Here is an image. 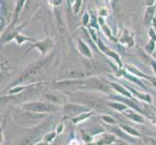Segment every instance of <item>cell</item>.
I'll return each mask as SVG.
<instances>
[{
	"label": "cell",
	"mask_w": 156,
	"mask_h": 145,
	"mask_svg": "<svg viewBox=\"0 0 156 145\" xmlns=\"http://www.w3.org/2000/svg\"><path fill=\"white\" fill-rule=\"evenodd\" d=\"M46 116H47L46 113H35V112L25 111L15 115L14 119L18 125L29 128L40 124Z\"/></svg>",
	"instance_id": "6da1fadb"
},
{
	"label": "cell",
	"mask_w": 156,
	"mask_h": 145,
	"mask_svg": "<svg viewBox=\"0 0 156 145\" xmlns=\"http://www.w3.org/2000/svg\"><path fill=\"white\" fill-rule=\"evenodd\" d=\"M23 109L26 111L35 112V113H50L57 109V107L51 105H48L42 102H33L23 105Z\"/></svg>",
	"instance_id": "7a4b0ae2"
},
{
	"label": "cell",
	"mask_w": 156,
	"mask_h": 145,
	"mask_svg": "<svg viewBox=\"0 0 156 145\" xmlns=\"http://www.w3.org/2000/svg\"><path fill=\"white\" fill-rule=\"evenodd\" d=\"M44 68H45V62L35 64V65L29 67L27 70H25V71L20 74V77L17 80H16L15 83L16 84H17V83L20 84V83L28 81V80H30L31 78H33L38 76Z\"/></svg>",
	"instance_id": "3957f363"
},
{
	"label": "cell",
	"mask_w": 156,
	"mask_h": 145,
	"mask_svg": "<svg viewBox=\"0 0 156 145\" xmlns=\"http://www.w3.org/2000/svg\"><path fill=\"white\" fill-rule=\"evenodd\" d=\"M63 110H64V113L67 116H71L75 118L80 114L89 112L90 109H89V107H87L84 105H76V104H67L64 105Z\"/></svg>",
	"instance_id": "277c9868"
},
{
	"label": "cell",
	"mask_w": 156,
	"mask_h": 145,
	"mask_svg": "<svg viewBox=\"0 0 156 145\" xmlns=\"http://www.w3.org/2000/svg\"><path fill=\"white\" fill-rule=\"evenodd\" d=\"M52 46H53V42H52V40H51V38H47V39L44 40V41L36 43L35 45L32 46L31 48H33V47L38 48V50L42 52V55H45L47 52H49V50L52 47Z\"/></svg>",
	"instance_id": "5b68a950"
},
{
	"label": "cell",
	"mask_w": 156,
	"mask_h": 145,
	"mask_svg": "<svg viewBox=\"0 0 156 145\" xmlns=\"http://www.w3.org/2000/svg\"><path fill=\"white\" fill-rule=\"evenodd\" d=\"M119 42L123 45H127L129 47H132L134 45V37L133 34L130 33L127 29H125L124 31L122 32L121 37L119 38Z\"/></svg>",
	"instance_id": "8992f818"
},
{
	"label": "cell",
	"mask_w": 156,
	"mask_h": 145,
	"mask_svg": "<svg viewBox=\"0 0 156 145\" xmlns=\"http://www.w3.org/2000/svg\"><path fill=\"white\" fill-rule=\"evenodd\" d=\"M87 84L88 85V86H90L91 88L96 89V90H102V91H105V92H108V91H110L109 87H108L107 85L103 84V83L100 81V80L95 79V78L87 80Z\"/></svg>",
	"instance_id": "52a82bcc"
},
{
	"label": "cell",
	"mask_w": 156,
	"mask_h": 145,
	"mask_svg": "<svg viewBox=\"0 0 156 145\" xmlns=\"http://www.w3.org/2000/svg\"><path fill=\"white\" fill-rule=\"evenodd\" d=\"M98 47L101 48V50H103V52H105L106 54H108L109 56H111L112 59H115V60L118 64H119V65H121L119 56H118L114 50H110L109 47H107L103 44V43H102L101 40H98Z\"/></svg>",
	"instance_id": "ba28073f"
},
{
	"label": "cell",
	"mask_w": 156,
	"mask_h": 145,
	"mask_svg": "<svg viewBox=\"0 0 156 145\" xmlns=\"http://www.w3.org/2000/svg\"><path fill=\"white\" fill-rule=\"evenodd\" d=\"M78 47H79L80 52L82 53L83 55H84L87 58H92V54H91V51L89 50V47L82 39H78Z\"/></svg>",
	"instance_id": "9c48e42d"
},
{
	"label": "cell",
	"mask_w": 156,
	"mask_h": 145,
	"mask_svg": "<svg viewBox=\"0 0 156 145\" xmlns=\"http://www.w3.org/2000/svg\"><path fill=\"white\" fill-rule=\"evenodd\" d=\"M124 114H125V116H127L129 118V119H131L132 121L136 122V123H144V119L143 116H141L140 114H138L137 112L133 111L131 109L125 110Z\"/></svg>",
	"instance_id": "30bf717a"
},
{
	"label": "cell",
	"mask_w": 156,
	"mask_h": 145,
	"mask_svg": "<svg viewBox=\"0 0 156 145\" xmlns=\"http://www.w3.org/2000/svg\"><path fill=\"white\" fill-rule=\"evenodd\" d=\"M143 111H144V113H146V115L149 118L150 120H151V122L153 123V124L156 125V111L149 106H144Z\"/></svg>",
	"instance_id": "8fae6325"
},
{
	"label": "cell",
	"mask_w": 156,
	"mask_h": 145,
	"mask_svg": "<svg viewBox=\"0 0 156 145\" xmlns=\"http://www.w3.org/2000/svg\"><path fill=\"white\" fill-rule=\"evenodd\" d=\"M114 98H115V99H117V100H119V101L123 102V103H125L128 106L132 107V109H134L135 110H137L138 112H144L143 109H140L139 105H138L137 104L134 103V102L132 101V99H127V100H125V99H123V98H120V97H114Z\"/></svg>",
	"instance_id": "7c38bea8"
},
{
	"label": "cell",
	"mask_w": 156,
	"mask_h": 145,
	"mask_svg": "<svg viewBox=\"0 0 156 145\" xmlns=\"http://www.w3.org/2000/svg\"><path fill=\"white\" fill-rule=\"evenodd\" d=\"M111 85L112 86V88H114L115 90H116L117 92H119L120 94H122L123 96H126L128 99H133L132 98V95L128 92V91L124 88V87H122L121 85H118L115 82H111Z\"/></svg>",
	"instance_id": "4fadbf2b"
},
{
	"label": "cell",
	"mask_w": 156,
	"mask_h": 145,
	"mask_svg": "<svg viewBox=\"0 0 156 145\" xmlns=\"http://www.w3.org/2000/svg\"><path fill=\"white\" fill-rule=\"evenodd\" d=\"M120 128L122 129V131H123V132L129 133V135L132 136H135V137H140V136H141V133H140L139 132H137V131L135 130V129L131 128V127L121 124V125H120Z\"/></svg>",
	"instance_id": "5bb4252c"
},
{
	"label": "cell",
	"mask_w": 156,
	"mask_h": 145,
	"mask_svg": "<svg viewBox=\"0 0 156 145\" xmlns=\"http://www.w3.org/2000/svg\"><path fill=\"white\" fill-rule=\"evenodd\" d=\"M155 16V7H152L150 6L147 8V12H146V18H144V20H146V22L148 23L151 21V19L154 18Z\"/></svg>",
	"instance_id": "9a60e30c"
},
{
	"label": "cell",
	"mask_w": 156,
	"mask_h": 145,
	"mask_svg": "<svg viewBox=\"0 0 156 145\" xmlns=\"http://www.w3.org/2000/svg\"><path fill=\"white\" fill-rule=\"evenodd\" d=\"M46 98H47L48 100H49V101L52 102V103H55V104H57V105L63 103L62 97H60V96H56V95H55V94H48V95H46Z\"/></svg>",
	"instance_id": "2e32d148"
},
{
	"label": "cell",
	"mask_w": 156,
	"mask_h": 145,
	"mask_svg": "<svg viewBox=\"0 0 156 145\" xmlns=\"http://www.w3.org/2000/svg\"><path fill=\"white\" fill-rule=\"evenodd\" d=\"M126 67H127V69L129 70V71H130L131 73H133V74H134V76H137V77H143V78H147L144 74H143L142 72H140L136 67H134V66H132V65H127Z\"/></svg>",
	"instance_id": "e0dca14e"
},
{
	"label": "cell",
	"mask_w": 156,
	"mask_h": 145,
	"mask_svg": "<svg viewBox=\"0 0 156 145\" xmlns=\"http://www.w3.org/2000/svg\"><path fill=\"white\" fill-rule=\"evenodd\" d=\"M91 115H92V112H88V113L87 112V113L80 114V115H79L77 117H75L74 119H73V121H74L75 124H77V123H79V122H82V121H83L85 119H87V118L90 117Z\"/></svg>",
	"instance_id": "ac0fdd59"
},
{
	"label": "cell",
	"mask_w": 156,
	"mask_h": 145,
	"mask_svg": "<svg viewBox=\"0 0 156 145\" xmlns=\"http://www.w3.org/2000/svg\"><path fill=\"white\" fill-rule=\"evenodd\" d=\"M109 105H110L111 107H112V109H116V110H118V111H120V112L127 110V106H126L125 105H122V104H118V103H110Z\"/></svg>",
	"instance_id": "d6986e66"
},
{
	"label": "cell",
	"mask_w": 156,
	"mask_h": 145,
	"mask_svg": "<svg viewBox=\"0 0 156 145\" xmlns=\"http://www.w3.org/2000/svg\"><path fill=\"white\" fill-rule=\"evenodd\" d=\"M130 91H131L133 94H135L137 97H139V98H142L143 100H144L146 102H148V103H150V102H151V98H150V96L146 95V94H140L139 92H137L136 90H134L132 88H130Z\"/></svg>",
	"instance_id": "ffe728a7"
},
{
	"label": "cell",
	"mask_w": 156,
	"mask_h": 145,
	"mask_svg": "<svg viewBox=\"0 0 156 145\" xmlns=\"http://www.w3.org/2000/svg\"><path fill=\"white\" fill-rule=\"evenodd\" d=\"M99 22H100V24H101V26H102V28H103L104 33H105L107 36L112 37V35H111V30L109 29V26H108V25L105 23V20H104L103 19H102V18H100V19H99Z\"/></svg>",
	"instance_id": "44dd1931"
},
{
	"label": "cell",
	"mask_w": 156,
	"mask_h": 145,
	"mask_svg": "<svg viewBox=\"0 0 156 145\" xmlns=\"http://www.w3.org/2000/svg\"><path fill=\"white\" fill-rule=\"evenodd\" d=\"M112 131L114 132L116 136H118L119 137H122V138H124V139H130L128 137V136L127 135H125L124 133H123V131L122 130H120V129H118V128H112Z\"/></svg>",
	"instance_id": "7402d4cb"
},
{
	"label": "cell",
	"mask_w": 156,
	"mask_h": 145,
	"mask_svg": "<svg viewBox=\"0 0 156 145\" xmlns=\"http://www.w3.org/2000/svg\"><path fill=\"white\" fill-rule=\"evenodd\" d=\"M15 39L17 40V42H18V44H19V45H21L24 41H30V40H31V39L27 38V37H24L23 35H20V34H19V33L15 35Z\"/></svg>",
	"instance_id": "603a6c76"
},
{
	"label": "cell",
	"mask_w": 156,
	"mask_h": 145,
	"mask_svg": "<svg viewBox=\"0 0 156 145\" xmlns=\"http://www.w3.org/2000/svg\"><path fill=\"white\" fill-rule=\"evenodd\" d=\"M155 41L154 40H150L148 43H147V45L146 46V50L147 51V53H152L153 50H154V47H155Z\"/></svg>",
	"instance_id": "cb8c5ba5"
},
{
	"label": "cell",
	"mask_w": 156,
	"mask_h": 145,
	"mask_svg": "<svg viewBox=\"0 0 156 145\" xmlns=\"http://www.w3.org/2000/svg\"><path fill=\"white\" fill-rule=\"evenodd\" d=\"M143 140L144 145H156V140L149 136H143Z\"/></svg>",
	"instance_id": "d4e9b609"
},
{
	"label": "cell",
	"mask_w": 156,
	"mask_h": 145,
	"mask_svg": "<svg viewBox=\"0 0 156 145\" xmlns=\"http://www.w3.org/2000/svg\"><path fill=\"white\" fill-rule=\"evenodd\" d=\"M23 3H24V0H19V2L17 4V9H16V11H15V20H16V19H17V17L19 16V13H20V9L23 8Z\"/></svg>",
	"instance_id": "484cf974"
},
{
	"label": "cell",
	"mask_w": 156,
	"mask_h": 145,
	"mask_svg": "<svg viewBox=\"0 0 156 145\" xmlns=\"http://www.w3.org/2000/svg\"><path fill=\"white\" fill-rule=\"evenodd\" d=\"M102 119H103L106 123H108V124H112V125L115 124V120L114 119V118H112L111 116L104 115V116H102Z\"/></svg>",
	"instance_id": "4316f807"
},
{
	"label": "cell",
	"mask_w": 156,
	"mask_h": 145,
	"mask_svg": "<svg viewBox=\"0 0 156 145\" xmlns=\"http://www.w3.org/2000/svg\"><path fill=\"white\" fill-rule=\"evenodd\" d=\"M55 133H50L45 136V141L50 143L51 141H52L53 139H55Z\"/></svg>",
	"instance_id": "83f0119b"
},
{
	"label": "cell",
	"mask_w": 156,
	"mask_h": 145,
	"mask_svg": "<svg viewBox=\"0 0 156 145\" xmlns=\"http://www.w3.org/2000/svg\"><path fill=\"white\" fill-rule=\"evenodd\" d=\"M25 88V86H21V87H16L14 89H12L10 91V94H15V93H17V92H20V90H23Z\"/></svg>",
	"instance_id": "f1b7e54d"
},
{
	"label": "cell",
	"mask_w": 156,
	"mask_h": 145,
	"mask_svg": "<svg viewBox=\"0 0 156 145\" xmlns=\"http://www.w3.org/2000/svg\"><path fill=\"white\" fill-rule=\"evenodd\" d=\"M89 32H90L91 36H92L93 40H94V41H97V40H98V38H97V35H96V33H95V31H94L92 28H89Z\"/></svg>",
	"instance_id": "f546056e"
},
{
	"label": "cell",
	"mask_w": 156,
	"mask_h": 145,
	"mask_svg": "<svg viewBox=\"0 0 156 145\" xmlns=\"http://www.w3.org/2000/svg\"><path fill=\"white\" fill-rule=\"evenodd\" d=\"M80 3H82V0H77V3H76V6H75V12L78 13L80 7Z\"/></svg>",
	"instance_id": "4dcf8cb0"
},
{
	"label": "cell",
	"mask_w": 156,
	"mask_h": 145,
	"mask_svg": "<svg viewBox=\"0 0 156 145\" xmlns=\"http://www.w3.org/2000/svg\"><path fill=\"white\" fill-rule=\"evenodd\" d=\"M149 35L151 36L152 40L156 41V34H155V32H154V30L152 28H150V30H149Z\"/></svg>",
	"instance_id": "1f68e13d"
},
{
	"label": "cell",
	"mask_w": 156,
	"mask_h": 145,
	"mask_svg": "<svg viewBox=\"0 0 156 145\" xmlns=\"http://www.w3.org/2000/svg\"><path fill=\"white\" fill-rule=\"evenodd\" d=\"M87 23H88V14L85 13L84 16H83V24L87 25Z\"/></svg>",
	"instance_id": "d6a6232c"
},
{
	"label": "cell",
	"mask_w": 156,
	"mask_h": 145,
	"mask_svg": "<svg viewBox=\"0 0 156 145\" xmlns=\"http://www.w3.org/2000/svg\"><path fill=\"white\" fill-rule=\"evenodd\" d=\"M151 65H152V67L154 69V72L156 73V62L155 61H151Z\"/></svg>",
	"instance_id": "836d02e7"
},
{
	"label": "cell",
	"mask_w": 156,
	"mask_h": 145,
	"mask_svg": "<svg viewBox=\"0 0 156 145\" xmlns=\"http://www.w3.org/2000/svg\"><path fill=\"white\" fill-rule=\"evenodd\" d=\"M35 145H49V143L48 142H40V143H37Z\"/></svg>",
	"instance_id": "e575fe53"
},
{
	"label": "cell",
	"mask_w": 156,
	"mask_h": 145,
	"mask_svg": "<svg viewBox=\"0 0 156 145\" xmlns=\"http://www.w3.org/2000/svg\"><path fill=\"white\" fill-rule=\"evenodd\" d=\"M150 79H151V81H152L153 85L156 87V78H150Z\"/></svg>",
	"instance_id": "d590c367"
},
{
	"label": "cell",
	"mask_w": 156,
	"mask_h": 145,
	"mask_svg": "<svg viewBox=\"0 0 156 145\" xmlns=\"http://www.w3.org/2000/svg\"><path fill=\"white\" fill-rule=\"evenodd\" d=\"M154 21H155V24H156V15L154 16Z\"/></svg>",
	"instance_id": "8d00e7d4"
},
{
	"label": "cell",
	"mask_w": 156,
	"mask_h": 145,
	"mask_svg": "<svg viewBox=\"0 0 156 145\" xmlns=\"http://www.w3.org/2000/svg\"><path fill=\"white\" fill-rule=\"evenodd\" d=\"M120 145H128V144H126V143H123V142H122V143H120Z\"/></svg>",
	"instance_id": "74e56055"
},
{
	"label": "cell",
	"mask_w": 156,
	"mask_h": 145,
	"mask_svg": "<svg viewBox=\"0 0 156 145\" xmlns=\"http://www.w3.org/2000/svg\"><path fill=\"white\" fill-rule=\"evenodd\" d=\"M153 1H154V0H151V1H150V5L153 4Z\"/></svg>",
	"instance_id": "f35d334b"
}]
</instances>
